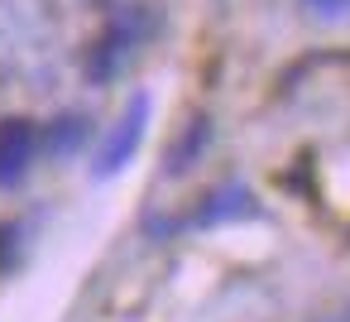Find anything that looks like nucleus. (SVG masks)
I'll return each instance as SVG.
<instances>
[{
  "label": "nucleus",
  "mask_w": 350,
  "mask_h": 322,
  "mask_svg": "<svg viewBox=\"0 0 350 322\" xmlns=\"http://www.w3.org/2000/svg\"><path fill=\"white\" fill-rule=\"evenodd\" d=\"M144 125H149V97H135L130 111L120 116V125L111 130V140H106L101 154H96V173H101V178L120 173V169L135 159V149H139V140H144Z\"/></svg>",
  "instance_id": "f257e3e1"
},
{
  "label": "nucleus",
  "mask_w": 350,
  "mask_h": 322,
  "mask_svg": "<svg viewBox=\"0 0 350 322\" xmlns=\"http://www.w3.org/2000/svg\"><path fill=\"white\" fill-rule=\"evenodd\" d=\"M34 145H39V135H34L29 121H5L0 125V188L25 178V169L34 159Z\"/></svg>",
  "instance_id": "f03ea898"
},
{
  "label": "nucleus",
  "mask_w": 350,
  "mask_h": 322,
  "mask_svg": "<svg viewBox=\"0 0 350 322\" xmlns=\"http://www.w3.org/2000/svg\"><path fill=\"white\" fill-rule=\"evenodd\" d=\"M254 197L245 188H221L206 197V207L197 212V226H221V221H235V216H254Z\"/></svg>",
  "instance_id": "7ed1b4c3"
},
{
  "label": "nucleus",
  "mask_w": 350,
  "mask_h": 322,
  "mask_svg": "<svg viewBox=\"0 0 350 322\" xmlns=\"http://www.w3.org/2000/svg\"><path fill=\"white\" fill-rule=\"evenodd\" d=\"M206 145H211V121H206V116H197V121L187 125L183 145L173 149V164H168V169H173V173H187V169L197 164V154H202Z\"/></svg>",
  "instance_id": "20e7f679"
},
{
  "label": "nucleus",
  "mask_w": 350,
  "mask_h": 322,
  "mask_svg": "<svg viewBox=\"0 0 350 322\" xmlns=\"http://www.w3.org/2000/svg\"><path fill=\"white\" fill-rule=\"evenodd\" d=\"M82 135H87V121H82V116H63V121L49 130V149H53V154H68V149H77Z\"/></svg>",
  "instance_id": "39448f33"
},
{
  "label": "nucleus",
  "mask_w": 350,
  "mask_h": 322,
  "mask_svg": "<svg viewBox=\"0 0 350 322\" xmlns=\"http://www.w3.org/2000/svg\"><path fill=\"white\" fill-rule=\"evenodd\" d=\"M302 5L317 15H340V10H350V0H302Z\"/></svg>",
  "instance_id": "423d86ee"
},
{
  "label": "nucleus",
  "mask_w": 350,
  "mask_h": 322,
  "mask_svg": "<svg viewBox=\"0 0 350 322\" xmlns=\"http://www.w3.org/2000/svg\"><path fill=\"white\" fill-rule=\"evenodd\" d=\"M326 322H350V312H340V317H326Z\"/></svg>",
  "instance_id": "0eeeda50"
}]
</instances>
